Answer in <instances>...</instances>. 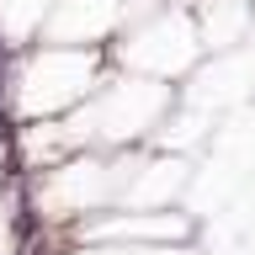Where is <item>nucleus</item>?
Masks as SVG:
<instances>
[{
  "label": "nucleus",
  "mask_w": 255,
  "mask_h": 255,
  "mask_svg": "<svg viewBox=\"0 0 255 255\" xmlns=\"http://www.w3.org/2000/svg\"><path fill=\"white\" fill-rule=\"evenodd\" d=\"M128 48H117L128 64H138V69H149V75H181L191 59H197V27H191L186 16L175 11V5H165V11L143 16V21H133V32L123 37Z\"/></svg>",
  "instance_id": "obj_2"
},
{
  "label": "nucleus",
  "mask_w": 255,
  "mask_h": 255,
  "mask_svg": "<svg viewBox=\"0 0 255 255\" xmlns=\"http://www.w3.org/2000/svg\"><path fill=\"white\" fill-rule=\"evenodd\" d=\"M117 27H128V0H59L48 11V37L53 43L91 48Z\"/></svg>",
  "instance_id": "obj_3"
},
{
  "label": "nucleus",
  "mask_w": 255,
  "mask_h": 255,
  "mask_svg": "<svg viewBox=\"0 0 255 255\" xmlns=\"http://www.w3.org/2000/svg\"><path fill=\"white\" fill-rule=\"evenodd\" d=\"M96 53L80 43H53L48 53H32V64L21 69V112H64L80 107L96 91Z\"/></svg>",
  "instance_id": "obj_1"
}]
</instances>
